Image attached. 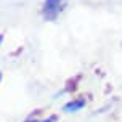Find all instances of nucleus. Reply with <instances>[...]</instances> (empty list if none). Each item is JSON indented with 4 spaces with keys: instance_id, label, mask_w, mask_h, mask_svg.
I'll list each match as a JSON object with an SVG mask.
<instances>
[{
    "instance_id": "1",
    "label": "nucleus",
    "mask_w": 122,
    "mask_h": 122,
    "mask_svg": "<svg viewBox=\"0 0 122 122\" xmlns=\"http://www.w3.org/2000/svg\"><path fill=\"white\" fill-rule=\"evenodd\" d=\"M67 6V0H43L42 18L45 21H56Z\"/></svg>"
},
{
    "instance_id": "2",
    "label": "nucleus",
    "mask_w": 122,
    "mask_h": 122,
    "mask_svg": "<svg viewBox=\"0 0 122 122\" xmlns=\"http://www.w3.org/2000/svg\"><path fill=\"white\" fill-rule=\"evenodd\" d=\"M85 104H87V100L84 97L72 98L71 101H67V103L63 106V111L67 112V114H71V112H77V111H80L82 108H85Z\"/></svg>"
},
{
    "instance_id": "3",
    "label": "nucleus",
    "mask_w": 122,
    "mask_h": 122,
    "mask_svg": "<svg viewBox=\"0 0 122 122\" xmlns=\"http://www.w3.org/2000/svg\"><path fill=\"white\" fill-rule=\"evenodd\" d=\"M58 121V117L56 116H50L47 119H36V117H29V119H26L24 122H56Z\"/></svg>"
},
{
    "instance_id": "4",
    "label": "nucleus",
    "mask_w": 122,
    "mask_h": 122,
    "mask_svg": "<svg viewBox=\"0 0 122 122\" xmlns=\"http://www.w3.org/2000/svg\"><path fill=\"white\" fill-rule=\"evenodd\" d=\"M2 42H3V36L0 34V45H2Z\"/></svg>"
},
{
    "instance_id": "5",
    "label": "nucleus",
    "mask_w": 122,
    "mask_h": 122,
    "mask_svg": "<svg viewBox=\"0 0 122 122\" xmlns=\"http://www.w3.org/2000/svg\"><path fill=\"white\" fill-rule=\"evenodd\" d=\"M0 82H2V72H0Z\"/></svg>"
}]
</instances>
